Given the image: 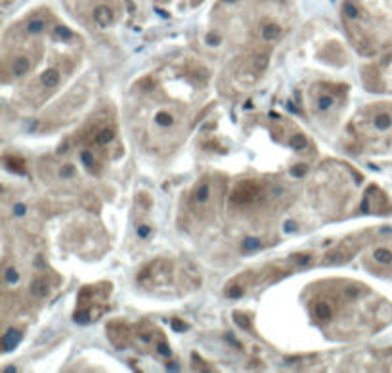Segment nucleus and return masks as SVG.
Segmentation results:
<instances>
[{
	"mask_svg": "<svg viewBox=\"0 0 392 373\" xmlns=\"http://www.w3.org/2000/svg\"><path fill=\"white\" fill-rule=\"evenodd\" d=\"M256 195H258V187H256L255 182H241L239 186L234 189V193H232V203H236V205H247V203H251Z\"/></svg>",
	"mask_w": 392,
	"mask_h": 373,
	"instance_id": "obj_1",
	"label": "nucleus"
},
{
	"mask_svg": "<svg viewBox=\"0 0 392 373\" xmlns=\"http://www.w3.org/2000/svg\"><path fill=\"white\" fill-rule=\"evenodd\" d=\"M94 21H96V25H100V27L111 25V23H113V10H111L109 6H105V4L98 6V8L94 10Z\"/></svg>",
	"mask_w": 392,
	"mask_h": 373,
	"instance_id": "obj_2",
	"label": "nucleus"
},
{
	"mask_svg": "<svg viewBox=\"0 0 392 373\" xmlns=\"http://www.w3.org/2000/svg\"><path fill=\"white\" fill-rule=\"evenodd\" d=\"M21 341V331H17V329H8L6 333H4V337H2V348L6 350V352H10V350H14L17 344Z\"/></svg>",
	"mask_w": 392,
	"mask_h": 373,
	"instance_id": "obj_3",
	"label": "nucleus"
},
{
	"mask_svg": "<svg viewBox=\"0 0 392 373\" xmlns=\"http://www.w3.org/2000/svg\"><path fill=\"white\" fill-rule=\"evenodd\" d=\"M31 293L36 297V299H44V297H48V293H50V285H48V281L44 280V278H36V280L31 281Z\"/></svg>",
	"mask_w": 392,
	"mask_h": 373,
	"instance_id": "obj_4",
	"label": "nucleus"
},
{
	"mask_svg": "<svg viewBox=\"0 0 392 373\" xmlns=\"http://www.w3.org/2000/svg\"><path fill=\"white\" fill-rule=\"evenodd\" d=\"M260 34H262V38L264 40H275V38H279L281 36V27L277 25V23H266L262 29H260Z\"/></svg>",
	"mask_w": 392,
	"mask_h": 373,
	"instance_id": "obj_5",
	"label": "nucleus"
},
{
	"mask_svg": "<svg viewBox=\"0 0 392 373\" xmlns=\"http://www.w3.org/2000/svg\"><path fill=\"white\" fill-rule=\"evenodd\" d=\"M42 85H44L46 88L58 86V85H60V71H56V69H46V71L42 73Z\"/></svg>",
	"mask_w": 392,
	"mask_h": 373,
	"instance_id": "obj_6",
	"label": "nucleus"
},
{
	"mask_svg": "<svg viewBox=\"0 0 392 373\" xmlns=\"http://www.w3.org/2000/svg\"><path fill=\"white\" fill-rule=\"evenodd\" d=\"M29 69H31V62L27 60V58H23V56L16 58V60H14V63H12V73H14L16 77L25 75Z\"/></svg>",
	"mask_w": 392,
	"mask_h": 373,
	"instance_id": "obj_7",
	"label": "nucleus"
},
{
	"mask_svg": "<svg viewBox=\"0 0 392 373\" xmlns=\"http://www.w3.org/2000/svg\"><path fill=\"white\" fill-rule=\"evenodd\" d=\"M314 314H316V318L318 320H322V322H327V320H331L333 316V308L327 305V303H318L316 305V308H314Z\"/></svg>",
	"mask_w": 392,
	"mask_h": 373,
	"instance_id": "obj_8",
	"label": "nucleus"
},
{
	"mask_svg": "<svg viewBox=\"0 0 392 373\" xmlns=\"http://www.w3.org/2000/svg\"><path fill=\"white\" fill-rule=\"evenodd\" d=\"M209 195H211V186H209L207 182H203V184H199V186L195 187V191H193V201H195V203H205V201L209 199Z\"/></svg>",
	"mask_w": 392,
	"mask_h": 373,
	"instance_id": "obj_9",
	"label": "nucleus"
},
{
	"mask_svg": "<svg viewBox=\"0 0 392 373\" xmlns=\"http://www.w3.org/2000/svg\"><path fill=\"white\" fill-rule=\"evenodd\" d=\"M346 258H348V253L342 251V249H339V251H333V253H329V254L325 256L324 264H341V262H344Z\"/></svg>",
	"mask_w": 392,
	"mask_h": 373,
	"instance_id": "obj_10",
	"label": "nucleus"
},
{
	"mask_svg": "<svg viewBox=\"0 0 392 373\" xmlns=\"http://www.w3.org/2000/svg\"><path fill=\"white\" fill-rule=\"evenodd\" d=\"M373 123H375V126L379 130H389L392 126V115L391 113H377L375 119H373Z\"/></svg>",
	"mask_w": 392,
	"mask_h": 373,
	"instance_id": "obj_11",
	"label": "nucleus"
},
{
	"mask_svg": "<svg viewBox=\"0 0 392 373\" xmlns=\"http://www.w3.org/2000/svg\"><path fill=\"white\" fill-rule=\"evenodd\" d=\"M113 138H115L113 128H102V130L96 134V142L102 144V146H107L109 142H113Z\"/></svg>",
	"mask_w": 392,
	"mask_h": 373,
	"instance_id": "obj_12",
	"label": "nucleus"
},
{
	"mask_svg": "<svg viewBox=\"0 0 392 373\" xmlns=\"http://www.w3.org/2000/svg\"><path fill=\"white\" fill-rule=\"evenodd\" d=\"M289 146H291L293 150L301 152V150H306L308 140H306V136H304V134H293V136H291V140H289Z\"/></svg>",
	"mask_w": 392,
	"mask_h": 373,
	"instance_id": "obj_13",
	"label": "nucleus"
},
{
	"mask_svg": "<svg viewBox=\"0 0 392 373\" xmlns=\"http://www.w3.org/2000/svg\"><path fill=\"white\" fill-rule=\"evenodd\" d=\"M155 123L159 124V126H172L174 124V117L169 111H159L155 115Z\"/></svg>",
	"mask_w": 392,
	"mask_h": 373,
	"instance_id": "obj_14",
	"label": "nucleus"
},
{
	"mask_svg": "<svg viewBox=\"0 0 392 373\" xmlns=\"http://www.w3.org/2000/svg\"><path fill=\"white\" fill-rule=\"evenodd\" d=\"M373 258L377 260V262H381V264H391L392 262V253L389 249H377L375 253H373Z\"/></svg>",
	"mask_w": 392,
	"mask_h": 373,
	"instance_id": "obj_15",
	"label": "nucleus"
},
{
	"mask_svg": "<svg viewBox=\"0 0 392 373\" xmlns=\"http://www.w3.org/2000/svg\"><path fill=\"white\" fill-rule=\"evenodd\" d=\"M44 27H46V23H44V19L42 17H34V19H31L29 23H27V31L31 34H38V33L44 31Z\"/></svg>",
	"mask_w": 392,
	"mask_h": 373,
	"instance_id": "obj_16",
	"label": "nucleus"
},
{
	"mask_svg": "<svg viewBox=\"0 0 392 373\" xmlns=\"http://www.w3.org/2000/svg\"><path fill=\"white\" fill-rule=\"evenodd\" d=\"M60 178L61 180H69V178H73L75 174H77V169L73 167V165H69V163H65V165H61L60 167Z\"/></svg>",
	"mask_w": 392,
	"mask_h": 373,
	"instance_id": "obj_17",
	"label": "nucleus"
},
{
	"mask_svg": "<svg viewBox=\"0 0 392 373\" xmlns=\"http://www.w3.org/2000/svg\"><path fill=\"white\" fill-rule=\"evenodd\" d=\"M333 103H335V100H333V96H329V94H322V96L318 98V109H322V111L329 109Z\"/></svg>",
	"mask_w": 392,
	"mask_h": 373,
	"instance_id": "obj_18",
	"label": "nucleus"
},
{
	"mask_svg": "<svg viewBox=\"0 0 392 373\" xmlns=\"http://www.w3.org/2000/svg\"><path fill=\"white\" fill-rule=\"evenodd\" d=\"M4 163L8 165V169L10 170H17V172H23L25 169H23V163L19 161V159H14V157H4Z\"/></svg>",
	"mask_w": 392,
	"mask_h": 373,
	"instance_id": "obj_19",
	"label": "nucleus"
},
{
	"mask_svg": "<svg viewBox=\"0 0 392 373\" xmlns=\"http://www.w3.org/2000/svg\"><path fill=\"white\" fill-rule=\"evenodd\" d=\"M4 280H6V283H10V285L17 283V281H19V274H17V270H16V268H6V272H4Z\"/></svg>",
	"mask_w": 392,
	"mask_h": 373,
	"instance_id": "obj_20",
	"label": "nucleus"
},
{
	"mask_svg": "<svg viewBox=\"0 0 392 373\" xmlns=\"http://www.w3.org/2000/svg\"><path fill=\"white\" fill-rule=\"evenodd\" d=\"M344 14L348 16V17H352V19H356L358 16H360V12H358V6L352 2V0H348L346 4H344Z\"/></svg>",
	"mask_w": 392,
	"mask_h": 373,
	"instance_id": "obj_21",
	"label": "nucleus"
},
{
	"mask_svg": "<svg viewBox=\"0 0 392 373\" xmlns=\"http://www.w3.org/2000/svg\"><path fill=\"white\" fill-rule=\"evenodd\" d=\"M77 323H88L92 318V312L90 310H81V312H75V318H73Z\"/></svg>",
	"mask_w": 392,
	"mask_h": 373,
	"instance_id": "obj_22",
	"label": "nucleus"
},
{
	"mask_svg": "<svg viewBox=\"0 0 392 373\" xmlns=\"http://www.w3.org/2000/svg\"><path fill=\"white\" fill-rule=\"evenodd\" d=\"M243 293H245V289L241 285H232L230 289H226V295L230 299H239V297H243Z\"/></svg>",
	"mask_w": 392,
	"mask_h": 373,
	"instance_id": "obj_23",
	"label": "nucleus"
},
{
	"mask_svg": "<svg viewBox=\"0 0 392 373\" xmlns=\"http://www.w3.org/2000/svg\"><path fill=\"white\" fill-rule=\"evenodd\" d=\"M56 36L61 38V40H71V38H73V33L69 31L67 27H63V25H58V27H56Z\"/></svg>",
	"mask_w": 392,
	"mask_h": 373,
	"instance_id": "obj_24",
	"label": "nucleus"
},
{
	"mask_svg": "<svg viewBox=\"0 0 392 373\" xmlns=\"http://www.w3.org/2000/svg\"><path fill=\"white\" fill-rule=\"evenodd\" d=\"M258 247H260V239H256V237H247L243 241V249L245 251H255V249Z\"/></svg>",
	"mask_w": 392,
	"mask_h": 373,
	"instance_id": "obj_25",
	"label": "nucleus"
},
{
	"mask_svg": "<svg viewBox=\"0 0 392 373\" xmlns=\"http://www.w3.org/2000/svg\"><path fill=\"white\" fill-rule=\"evenodd\" d=\"M291 260H293L295 264H299V266H306V264L312 262V256H310V254H295Z\"/></svg>",
	"mask_w": 392,
	"mask_h": 373,
	"instance_id": "obj_26",
	"label": "nucleus"
},
{
	"mask_svg": "<svg viewBox=\"0 0 392 373\" xmlns=\"http://www.w3.org/2000/svg\"><path fill=\"white\" fill-rule=\"evenodd\" d=\"M81 161L85 163V167H88V169H92L94 167V155H92V152H88V150H85L83 153H81Z\"/></svg>",
	"mask_w": 392,
	"mask_h": 373,
	"instance_id": "obj_27",
	"label": "nucleus"
},
{
	"mask_svg": "<svg viewBox=\"0 0 392 373\" xmlns=\"http://www.w3.org/2000/svg\"><path fill=\"white\" fill-rule=\"evenodd\" d=\"M306 172H308L306 165H295V167L291 169V176H295V178H301V176H306Z\"/></svg>",
	"mask_w": 392,
	"mask_h": 373,
	"instance_id": "obj_28",
	"label": "nucleus"
},
{
	"mask_svg": "<svg viewBox=\"0 0 392 373\" xmlns=\"http://www.w3.org/2000/svg\"><path fill=\"white\" fill-rule=\"evenodd\" d=\"M136 234H138V237L146 239V237L151 234V228L148 226V224H142V226H138V228H136Z\"/></svg>",
	"mask_w": 392,
	"mask_h": 373,
	"instance_id": "obj_29",
	"label": "nucleus"
},
{
	"mask_svg": "<svg viewBox=\"0 0 392 373\" xmlns=\"http://www.w3.org/2000/svg\"><path fill=\"white\" fill-rule=\"evenodd\" d=\"M157 352H159L161 356H170V346H169L167 342H159V344H157Z\"/></svg>",
	"mask_w": 392,
	"mask_h": 373,
	"instance_id": "obj_30",
	"label": "nucleus"
},
{
	"mask_svg": "<svg viewBox=\"0 0 392 373\" xmlns=\"http://www.w3.org/2000/svg\"><path fill=\"white\" fill-rule=\"evenodd\" d=\"M207 44H209V46H218V44H220V36H218L216 33H209V34H207Z\"/></svg>",
	"mask_w": 392,
	"mask_h": 373,
	"instance_id": "obj_31",
	"label": "nucleus"
},
{
	"mask_svg": "<svg viewBox=\"0 0 392 373\" xmlns=\"http://www.w3.org/2000/svg\"><path fill=\"white\" fill-rule=\"evenodd\" d=\"M360 295V287H356V285H350V287H346V297H350V299H356Z\"/></svg>",
	"mask_w": 392,
	"mask_h": 373,
	"instance_id": "obj_32",
	"label": "nucleus"
},
{
	"mask_svg": "<svg viewBox=\"0 0 392 373\" xmlns=\"http://www.w3.org/2000/svg\"><path fill=\"white\" fill-rule=\"evenodd\" d=\"M236 323H238L241 329H249V327H251L249 320H247V318H243V316H236Z\"/></svg>",
	"mask_w": 392,
	"mask_h": 373,
	"instance_id": "obj_33",
	"label": "nucleus"
},
{
	"mask_svg": "<svg viewBox=\"0 0 392 373\" xmlns=\"http://www.w3.org/2000/svg\"><path fill=\"white\" fill-rule=\"evenodd\" d=\"M25 211H27V207H25L23 203L14 205V215H16V217H23V215H25Z\"/></svg>",
	"mask_w": 392,
	"mask_h": 373,
	"instance_id": "obj_34",
	"label": "nucleus"
},
{
	"mask_svg": "<svg viewBox=\"0 0 392 373\" xmlns=\"http://www.w3.org/2000/svg\"><path fill=\"white\" fill-rule=\"evenodd\" d=\"M295 230H297V224L291 222V220H287L285 222V232H295Z\"/></svg>",
	"mask_w": 392,
	"mask_h": 373,
	"instance_id": "obj_35",
	"label": "nucleus"
},
{
	"mask_svg": "<svg viewBox=\"0 0 392 373\" xmlns=\"http://www.w3.org/2000/svg\"><path fill=\"white\" fill-rule=\"evenodd\" d=\"M172 327H174V329H186V325H184L182 322H178V320L172 322Z\"/></svg>",
	"mask_w": 392,
	"mask_h": 373,
	"instance_id": "obj_36",
	"label": "nucleus"
},
{
	"mask_svg": "<svg viewBox=\"0 0 392 373\" xmlns=\"http://www.w3.org/2000/svg\"><path fill=\"white\" fill-rule=\"evenodd\" d=\"M272 193H273V195H279V193H283V187H281V186L273 187V189H272Z\"/></svg>",
	"mask_w": 392,
	"mask_h": 373,
	"instance_id": "obj_37",
	"label": "nucleus"
}]
</instances>
